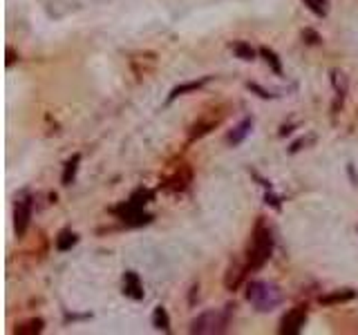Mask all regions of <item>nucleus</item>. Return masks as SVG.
I'll list each match as a JSON object with an SVG mask.
<instances>
[{"mask_svg":"<svg viewBox=\"0 0 358 335\" xmlns=\"http://www.w3.org/2000/svg\"><path fill=\"white\" fill-rule=\"evenodd\" d=\"M228 324V316L222 311H206L200 318L193 320L191 324V333H200V335H211V333H224Z\"/></svg>","mask_w":358,"mask_h":335,"instance_id":"7ed1b4c3","label":"nucleus"},{"mask_svg":"<svg viewBox=\"0 0 358 335\" xmlns=\"http://www.w3.org/2000/svg\"><path fill=\"white\" fill-rule=\"evenodd\" d=\"M43 331V320H32V322H27L23 324V327H18L16 333L18 335H27V333H41Z\"/></svg>","mask_w":358,"mask_h":335,"instance_id":"aec40b11","label":"nucleus"},{"mask_svg":"<svg viewBox=\"0 0 358 335\" xmlns=\"http://www.w3.org/2000/svg\"><path fill=\"white\" fill-rule=\"evenodd\" d=\"M153 324L155 329H162V331H171V320H168V313L164 307H157L153 313Z\"/></svg>","mask_w":358,"mask_h":335,"instance_id":"9b49d317","label":"nucleus"},{"mask_svg":"<svg viewBox=\"0 0 358 335\" xmlns=\"http://www.w3.org/2000/svg\"><path fill=\"white\" fill-rule=\"evenodd\" d=\"M14 60H16L14 52H12V49H7V65H14Z\"/></svg>","mask_w":358,"mask_h":335,"instance_id":"412c9836","label":"nucleus"},{"mask_svg":"<svg viewBox=\"0 0 358 335\" xmlns=\"http://www.w3.org/2000/svg\"><path fill=\"white\" fill-rule=\"evenodd\" d=\"M352 298H354V291L345 289V291L332 293V295H327V298H321V302L323 304H334V302H347V300H352Z\"/></svg>","mask_w":358,"mask_h":335,"instance_id":"a211bd4d","label":"nucleus"},{"mask_svg":"<svg viewBox=\"0 0 358 335\" xmlns=\"http://www.w3.org/2000/svg\"><path fill=\"white\" fill-rule=\"evenodd\" d=\"M188 184H191V170L182 168L171 181H168V188H171V190H186Z\"/></svg>","mask_w":358,"mask_h":335,"instance_id":"1a4fd4ad","label":"nucleus"},{"mask_svg":"<svg viewBox=\"0 0 358 335\" xmlns=\"http://www.w3.org/2000/svg\"><path fill=\"white\" fill-rule=\"evenodd\" d=\"M302 3L307 5V9H312V12L316 16H325L327 9H330V5H327V0H302Z\"/></svg>","mask_w":358,"mask_h":335,"instance_id":"6ab92c4d","label":"nucleus"},{"mask_svg":"<svg viewBox=\"0 0 358 335\" xmlns=\"http://www.w3.org/2000/svg\"><path fill=\"white\" fill-rule=\"evenodd\" d=\"M244 266L242 264H237V261H233L231 266H228V270H226V277H224V286L228 289V291H235L237 286H240L242 284V280H244Z\"/></svg>","mask_w":358,"mask_h":335,"instance_id":"0eeeda50","label":"nucleus"},{"mask_svg":"<svg viewBox=\"0 0 358 335\" xmlns=\"http://www.w3.org/2000/svg\"><path fill=\"white\" fill-rule=\"evenodd\" d=\"M29 217H32V204H29L27 199L18 201L16 210H14V226H16L18 235H25V230L29 226Z\"/></svg>","mask_w":358,"mask_h":335,"instance_id":"423d86ee","label":"nucleus"},{"mask_svg":"<svg viewBox=\"0 0 358 335\" xmlns=\"http://www.w3.org/2000/svg\"><path fill=\"white\" fill-rule=\"evenodd\" d=\"M78 161H81V155H74V157L65 164V172H63V184H65V186H69V181L74 179L76 168H78Z\"/></svg>","mask_w":358,"mask_h":335,"instance_id":"f8f14e48","label":"nucleus"},{"mask_svg":"<svg viewBox=\"0 0 358 335\" xmlns=\"http://www.w3.org/2000/svg\"><path fill=\"white\" fill-rule=\"evenodd\" d=\"M305 320H307V307H296V309H291V311L282 318L280 333H287V335L300 333V329L305 327Z\"/></svg>","mask_w":358,"mask_h":335,"instance_id":"20e7f679","label":"nucleus"},{"mask_svg":"<svg viewBox=\"0 0 358 335\" xmlns=\"http://www.w3.org/2000/svg\"><path fill=\"white\" fill-rule=\"evenodd\" d=\"M260 54L264 56L266 63L271 65V69H273L275 74H282V65H280V60H278L275 52H271V49H268V47H262V49H260Z\"/></svg>","mask_w":358,"mask_h":335,"instance_id":"f3484780","label":"nucleus"},{"mask_svg":"<svg viewBox=\"0 0 358 335\" xmlns=\"http://www.w3.org/2000/svg\"><path fill=\"white\" fill-rule=\"evenodd\" d=\"M208 78H204V80H193V83H186V85H179V87H175L173 92H171V96H168V101H173V98H177V96H182L184 92H191V89H200L204 83H206Z\"/></svg>","mask_w":358,"mask_h":335,"instance_id":"2eb2a0df","label":"nucleus"},{"mask_svg":"<svg viewBox=\"0 0 358 335\" xmlns=\"http://www.w3.org/2000/svg\"><path fill=\"white\" fill-rule=\"evenodd\" d=\"M153 199V192L151 190H137L135 195L128 199V204H133V206H137V208H144L148 201Z\"/></svg>","mask_w":358,"mask_h":335,"instance_id":"4468645a","label":"nucleus"},{"mask_svg":"<svg viewBox=\"0 0 358 335\" xmlns=\"http://www.w3.org/2000/svg\"><path fill=\"white\" fill-rule=\"evenodd\" d=\"M117 212H119V217L123 219V223H128V226H144V223H148L153 219L151 215H146L144 208H137L133 204H128V201L119 206Z\"/></svg>","mask_w":358,"mask_h":335,"instance_id":"39448f33","label":"nucleus"},{"mask_svg":"<svg viewBox=\"0 0 358 335\" xmlns=\"http://www.w3.org/2000/svg\"><path fill=\"white\" fill-rule=\"evenodd\" d=\"M271 250H273L271 230H268L264 223L260 221L255 226L251 246H248V268H262L264 261L271 257Z\"/></svg>","mask_w":358,"mask_h":335,"instance_id":"f03ea898","label":"nucleus"},{"mask_svg":"<svg viewBox=\"0 0 358 335\" xmlns=\"http://www.w3.org/2000/svg\"><path fill=\"white\" fill-rule=\"evenodd\" d=\"M233 52L237 54V58H242V60H253V58H255L253 47L246 45V43H242V40H237V43L233 45Z\"/></svg>","mask_w":358,"mask_h":335,"instance_id":"dca6fc26","label":"nucleus"},{"mask_svg":"<svg viewBox=\"0 0 358 335\" xmlns=\"http://www.w3.org/2000/svg\"><path fill=\"white\" fill-rule=\"evenodd\" d=\"M76 243V235L74 232H69V230H63L61 235H58V239H56V248L58 250H69Z\"/></svg>","mask_w":358,"mask_h":335,"instance_id":"ddd939ff","label":"nucleus"},{"mask_svg":"<svg viewBox=\"0 0 358 335\" xmlns=\"http://www.w3.org/2000/svg\"><path fill=\"white\" fill-rule=\"evenodd\" d=\"M246 300L253 304L257 311H273L280 307L282 302V293L280 289L275 286L271 282H262V280H255L246 286Z\"/></svg>","mask_w":358,"mask_h":335,"instance_id":"f257e3e1","label":"nucleus"},{"mask_svg":"<svg viewBox=\"0 0 358 335\" xmlns=\"http://www.w3.org/2000/svg\"><path fill=\"white\" fill-rule=\"evenodd\" d=\"M123 293L128 298H133V300H142L144 298V289H142V282H139L137 277V273H126V277H123Z\"/></svg>","mask_w":358,"mask_h":335,"instance_id":"6e6552de","label":"nucleus"},{"mask_svg":"<svg viewBox=\"0 0 358 335\" xmlns=\"http://www.w3.org/2000/svg\"><path fill=\"white\" fill-rule=\"evenodd\" d=\"M248 132H251V119H244L240 126H237L233 132H231V137H228V141H231L233 146H237V144H242L244 141V137L248 135Z\"/></svg>","mask_w":358,"mask_h":335,"instance_id":"9d476101","label":"nucleus"}]
</instances>
